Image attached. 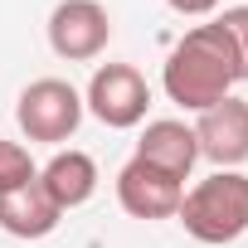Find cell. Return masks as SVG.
<instances>
[{
	"label": "cell",
	"instance_id": "1",
	"mask_svg": "<svg viewBox=\"0 0 248 248\" xmlns=\"http://www.w3.org/2000/svg\"><path fill=\"white\" fill-rule=\"evenodd\" d=\"M233 83H238V54L214 20L185 30L175 39V49L166 54V68H161L166 97L180 102L185 112H204V107L233 97Z\"/></svg>",
	"mask_w": 248,
	"mask_h": 248
},
{
	"label": "cell",
	"instance_id": "2",
	"mask_svg": "<svg viewBox=\"0 0 248 248\" xmlns=\"http://www.w3.org/2000/svg\"><path fill=\"white\" fill-rule=\"evenodd\" d=\"M175 219L185 224V233L195 243H209V248L243 238L248 233V175L243 170H214V175H204L195 190H185Z\"/></svg>",
	"mask_w": 248,
	"mask_h": 248
},
{
	"label": "cell",
	"instance_id": "3",
	"mask_svg": "<svg viewBox=\"0 0 248 248\" xmlns=\"http://www.w3.org/2000/svg\"><path fill=\"white\" fill-rule=\"evenodd\" d=\"M15 122L30 141H44V146H63L78 122H83V93L63 78H34L20 102H15Z\"/></svg>",
	"mask_w": 248,
	"mask_h": 248
},
{
	"label": "cell",
	"instance_id": "4",
	"mask_svg": "<svg viewBox=\"0 0 248 248\" xmlns=\"http://www.w3.org/2000/svg\"><path fill=\"white\" fill-rule=\"evenodd\" d=\"M146 107H151V83H146L132 63H102V68L88 78L83 112H93L102 127H112V132L141 127V122H146Z\"/></svg>",
	"mask_w": 248,
	"mask_h": 248
},
{
	"label": "cell",
	"instance_id": "5",
	"mask_svg": "<svg viewBox=\"0 0 248 248\" xmlns=\"http://www.w3.org/2000/svg\"><path fill=\"white\" fill-rule=\"evenodd\" d=\"M112 39V15L97 0H59L49 15V49L68 63H88L107 49Z\"/></svg>",
	"mask_w": 248,
	"mask_h": 248
},
{
	"label": "cell",
	"instance_id": "6",
	"mask_svg": "<svg viewBox=\"0 0 248 248\" xmlns=\"http://www.w3.org/2000/svg\"><path fill=\"white\" fill-rule=\"evenodd\" d=\"M180 200H185V180L146 166V161H127L117 170V204L127 209L132 219H175L180 214Z\"/></svg>",
	"mask_w": 248,
	"mask_h": 248
},
{
	"label": "cell",
	"instance_id": "7",
	"mask_svg": "<svg viewBox=\"0 0 248 248\" xmlns=\"http://www.w3.org/2000/svg\"><path fill=\"white\" fill-rule=\"evenodd\" d=\"M190 132H195V146L204 161H214L219 170H238L248 161V102L224 97V102L204 107Z\"/></svg>",
	"mask_w": 248,
	"mask_h": 248
},
{
	"label": "cell",
	"instance_id": "8",
	"mask_svg": "<svg viewBox=\"0 0 248 248\" xmlns=\"http://www.w3.org/2000/svg\"><path fill=\"white\" fill-rule=\"evenodd\" d=\"M137 161H146V166H156V170H166L175 180H190V170L200 161L195 132L185 122H175V117H156V122H146V132L137 141Z\"/></svg>",
	"mask_w": 248,
	"mask_h": 248
},
{
	"label": "cell",
	"instance_id": "9",
	"mask_svg": "<svg viewBox=\"0 0 248 248\" xmlns=\"http://www.w3.org/2000/svg\"><path fill=\"white\" fill-rule=\"evenodd\" d=\"M39 185L68 214V209H78V204H88L97 195V161L88 151H73V146L68 151H54V161L39 166Z\"/></svg>",
	"mask_w": 248,
	"mask_h": 248
},
{
	"label": "cell",
	"instance_id": "10",
	"mask_svg": "<svg viewBox=\"0 0 248 248\" xmlns=\"http://www.w3.org/2000/svg\"><path fill=\"white\" fill-rule=\"evenodd\" d=\"M59 219H63V209L44 195L39 180L0 195V229L15 233V238H49V233L59 229Z\"/></svg>",
	"mask_w": 248,
	"mask_h": 248
},
{
	"label": "cell",
	"instance_id": "11",
	"mask_svg": "<svg viewBox=\"0 0 248 248\" xmlns=\"http://www.w3.org/2000/svg\"><path fill=\"white\" fill-rule=\"evenodd\" d=\"M30 180H39L34 156H30L20 141H5V137H0V195H5V190H20V185H30Z\"/></svg>",
	"mask_w": 248,
	"mask_h": 248
},
{
	"label": "cell",
	"instance_id": "12",
	"mask_svg": "<svg viewBox=\"0 0 248 248\" xmlns=\"http://www.w3.org/2000/svg\"><path fill=\"white\" fill-rule=\"evenodd\" d=\"M214 25L229 34V44L238 54V83H248V5H229Z\"/></svg>",
	"mask_w": 248,
	"mask_h": 248
},
{
	"label": "cell",
	"instance_id": "13",
	"mask_svg": "<svg viewBox=\"0 0 248 248\" xmlns=\"http://www.w3.org/2000/svg\"><path fill=\"white\" fill-rule=\"evenodd\" d=\"M166 5L175 15H185V20H200V15H214L219 10V0H166Z\"/></svg>",
	"mask_w": 248,
	"mask_h": 248
}]
</instances>
